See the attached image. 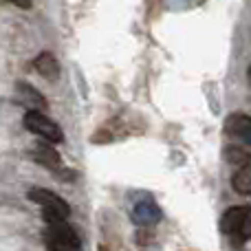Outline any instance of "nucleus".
<instances>
[{"label": "nucleus", "mask_w": 251, "mask_h": 251, "mask_svg": "<svg viewBox=\"0 0 251 251\" xmlns=\"http://www.w3.org/2000/svg\"><path fill=\"white\" fill-rule=\"evenodd\" d=\"M44 245L49 251H84L82 249V238L71 225L64 223H51L47 225L42 234Z\"/></svg>", "instance_id": "f03ea898"}, {"label": "nucleus", "mask_w": 251, "mask_h": 251, "mask_svg": "<svg viewBox=\"0 0 251 251\" xmlns=\"http://www.w3.org/2000/svg\"><path fill=\"white\" fill-rule=\"evenodd\" d=\"M26 199L42 207V218L47 221V225H51V223H64L71 216L69 203L62 196L53 194V192L44 190V187H31L26 192Z\"/></svg>", "instance_id": "f257e3e1"}, {"label": "nucleus", "mask_w": 251, "mask_h": 251, "mask_svg": "<svg viewBox=\"0 0 251 251\" xmlns=\"http://www.w3.org/2000/svg\"><path fill=\"white\" fill-rule=\"evenodd\" d=\"M247 214H249V207L247 205H236V207H229L225 214H223V218H221V229H223V234H227V236H231L234 238L236 234L240 231V227H243V223H245V218H247Z\"/></svg>", "instance_id": "39448f33"}, {"label": "nucleus", "mask_w": 251, "mask_h": 251, "mask_svg": "<svg viewBox=\"0 0 251 251\" xmlns=\"http://www.w3.org/2000/svg\"><path fill=\"white\" fill-rule=\"evenodd\" d=\"M25 128L33 132L35 137L44 139L47 143H60L64 139L62 128L53 119H49L42 110H26L25 115Z\"/></svg>", "instance_id": "7ed1b4c3"}, {"label": "nucleus", "mask_w": 251, "mask_h": 251, "mask_svg": "<svg viewBox=\"0 0 251 251\" xmlns=\"http://www.w3.org/2000/svg\"><path fill=\"white\" fill-rule=\"evenodd\" d=\"M249 238H251V207H249V214H247V218H245L243 227H240V231L231 240H234V245H243V243H247Z\"/></svg>", "instance_id": "9d476101"}, {"label": "nucleus", "mask_w": 251, "mask_h": 251, "mask_svg": "<svg viewBox=\"0 0 251 251\" xmlns=\"http://www.w3.org/2000/svg\"><path fill=\"white\" fill-rule=\"evenodd\" d=\"M227 159H229V163H236V165H240V168L249 165V156L245 154L240 148H229V150H227Z\"/></svg>", "instance_id": "9b49d317"}, {"label": "nucleus", "mask_w": 251, "mask_h": 251, "mask_svg": "<svg viewBox=\"0 0 251 251\" xmlns=\"http://www.w3.org/2000/svg\"><path fill=\"white\" fill-rule=\"evenodd\" d=\"M33 69H35V73L42 75V77L49 79V82H55V79L60 77V62H57V57L49 51L40 53V55L35 57Z\"/></svg>", "instance_id": "423d86ee"}, {"label": "nucleus", "mask_w": 251, "mask_h": 251, "mask_svg": "<svg viewBox=\"0 0 251 251\" xmlns=\"http://www.w3.org/2000/svg\"><path fill=\"white\" fill-rule=\"evenodd\" d=\"M240 139H243V141L247 143V146H251V126H249V128H247V132H245Z\"/></svg>", "instance_id": "ddd939ff"}, {"label": "nucleus", "mask_w": 251, "mask_h": 251, "mask_svg": "<svg viewBox=\"0 0 251 251\" xmlns=\"http://www.w3.org/2000/svg\"><path fill=\"white\" fill-rule=\"evenodd\" d=\"M11 2L13 7H20V9H31V0H7Z\"/></svg>", "instance_id": "f8f14e48"}, {"label": "nucleus", "mask_w": 251, "mask_h": 251, "mask_svg": "<svg viewBox=\"0 0 251 251\" xmlns=\"http://www.w3.org/2000/svg\"><path fill=\"white\" fill-rule=\"evenodd\" d=\"M130 218L139 227H152L161 221V209L148 192H139L134 194V203L130 205Z\"/></svg>", "instance_id": "20e7f679"}, {"label": "nucleus", "mask_w": 251, "mask_h": 251, "mask_svg": "<svg viewBox=\"0 0 251 251\" xmlns=\"http://www.w3.org/2000/svg\"><path fill=\"white\" fill-rule=\"evenodd\" d=\"M33 156L38 163H42L44 168H49V170H57L60 168V154H57V150H53L51 148V143H38V146L33 148Z\"/></svg>", "instance_id": "0eeeda50"}, {"label": "nucleus", "mask_w": 251, "mask_h": 251, "mask_svg": "<svg viewBox=\"0 0 251 251\" xmlns=\"http://www.w3.org/2000/svg\"><path fill=\"white\" fill-rule=\"evenodd\" d=\"M231 185L238 194H251V165H243L231 178Z\"/></svg>", "instance_id": "6e6552de"}, {"label": "nucleus", "mask_w": 251, "mask_h": 251, "mask_svg": "<svg viewBox=\"0 0 251 251\" xmlns=\"http://www.w3.org/2000/svg\"><path fill=\"white\" fill-rule=\"evenodd\" d=\"M18 93H20V100L26 101V104H33L35 110H40L44 106V97L40 95L33 86H29L26 82H18Z\"/></svg>", "instance_id": "1a4fd4ad"}, {"label": "nucleus", "mask_w": 251, "mask_h": 251, "mask_svg": "<svg viewBox=\"0 0 251 251\" xmlns=\"http://www.w3.org/2000/svg\"><path fill=\"white\" fill-rule=\"evenodd\" d=\"M249 79H251V69H249Z\"/></svg>", "instance_id": "4468645a"}]
</instances>
